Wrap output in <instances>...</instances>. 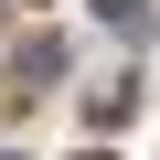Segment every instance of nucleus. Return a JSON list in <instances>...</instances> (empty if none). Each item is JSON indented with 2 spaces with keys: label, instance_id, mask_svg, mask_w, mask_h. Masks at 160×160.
Wrapping results in <instances>:
<instances>
[{
  "label": "nucleus",
  "instance_id": "obj_2",
  "mask_svg": "<svg viewBox=\"0 0 160 160\" xmlns=\"http://www.w3.org/2000/svg\"><path fill=\"white\" fill-rule=\"evenodd\" d=\"M128 107H139V86H107V96H86V128H128Z\"/></svg>",
  "mask_w": 160,
  "mask_h": 160
},
{
  "label": "nucleus",
  "instance_id": "obj_1",
  "mask_svg": "<svg viewBox=\"0 0 160 160\" xmlns=\"http://www.w3.org/2000/svg\"><path fill=\"white\" fill-rule=\"evenodd\" d=\"M11 75H22V86H43V75H64V43H53V32H32V43L11 53Z\"/></svg>",
  "mask_w": 160,
  "mask_h": 160
},
{
  "label": "nucleus",
  "instance_id": "obj_3",
  "mask_svg": "<svg viewBox=\"0 0 160 160\" xmlns=\"http://www.w3.org/2000/svg\"><path fill=\"white\" fill-rule=\"evenodd\" d=\"M86 11H96L107 32H149V0H86Z\"/></svg>",
  "mask_w": 160,
  "mask_h": 160
},
{
  "label": "nucleus",
  "instance_id": "obj_4",
  "mask_svg": "<svg viewBox=\"0 0 160 160\" xmlns=\"http://www.w3.org/2000/svg\"><path fill=\"white\" fill-rule=\"evenodd\" d=\"M0 160H11V149H0Z\"/></svg>",
  "mask_w": 160,
  "mask_h": 160
},
{
  "label": "nucleus",
  "instance_id": "obj_5",
  "mask_svg": "<svg viewBox=\"0 0 160 160\" xmlns=\"http://www.w3.org/2000/svg\"><path fill=\"white\" fill-rule=\"evenodd\" d=\"M86 160H96V149H86Z\"/></svg>",
  "mask_w": 160,
  "mask_h": 160
}]
</instances>
